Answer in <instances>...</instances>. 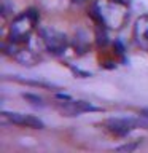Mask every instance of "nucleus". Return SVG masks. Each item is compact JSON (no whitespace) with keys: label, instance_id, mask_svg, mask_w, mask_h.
<instances>
[{"label":"nucleus","instance_id":"obj_7","mask_svg":"<svg viewBox=\"0 0 148 153\" xmlns=\"http://www.w3.org/2000/svg\"><path fill=\"white\" fill-rule=\"evenodd\" d=\"M134 38L135 43L143 50H148V14H142L134 24Z\"/></svg>","mask_w":148,"mask_h":153},{"label":"nucleus","instance_id":"obj_5","mask_svg":"<svg viewBox=\"0 0 148 153\" xmlns=\"http://www.w3.org/2000/svg\"><path fill=\"white\" fill-rule=\"evenodd\" d=\"M142 124V121H138L135 118H108L104 121V126L108 129L110 132L116 134V136H126L134 129H137Z\"/></svg>","mask_w":148,"mask_h":153},{"label":"nucleus","instance_id":"obj_6","mask_svg":"<svg viewBox=\"0 0 148 153\" xmlns=\"http://www.w3.org/2000/svg\"><path fill=\"white\" fill-rule=\"evenodd\" d=\"M3 118H7L10 123L16 124V126L22 128H30V129H43L45 123L38 117L30 113H19V112H3Z\"/></svg>","mask_w":148,"mask_h":153},{"label":"nucleus","instance_id":"obj_8","mask_svg":"<svg viewBox=\"0 0 148 153\" xmlns=\"http://www.w3.org/2000/svg\"><path fill=\"white\" fill-rule=\"evenodd\" d=\"M24 99L30 100V104H33V105H43V99L38 97L37 94H24Z\"/></svg>","mask_w":148,"mask_h":153},{"label":"nucleus","instance_id":"obj_3","mask_svg":"<svg viewBox=\"0 0 148 153\" xmlns=\"http://www.w3.org/2000/svg\"><path fill=\"white\" fill-rule=\"evenodd\" d=\"M41 40L45 43L46 50L53 54H62L69 46V38L65 33H62L56 29H41L40 32Z\"/></svg>","mask_w":148,"mask_h":153},{"label":"nucleus","instance_id":"obj_1","mask_svg":"<svg viewBox=\"0 0 148 153\" xmlns=\"http://www.w3.org/2000/svg\"><path fill=\"white\" fill-rule=\"evenodd\" d=\"M94 14L102 27L121 30L129 19V7L124 0H95Z\"/></svg>","mask_w":148,"mask_h":153},{"label":"nucleus","instance_id":"obj_9","mask_svg":"<svg viewBox=\"0 0 148 153\" xmlns=\"http://www.w3.org/2000/svg\"><path fill=\"white\" fill-rule=\"evenodd\" d=\"M143 115H145V117H148V110H143V112H142Z\"/></svg>","mask_w":148,"mask_h":153},{"label":"nucleus","instance_id":"obj_4","mask_svg":"<svg viewBox=\"0 0 148 153\" xmlns=\"http://www.w3.org/2000/svg\"><path fill=\"white\" fill-rule=\"evenodd\" d=\"M59 110L61 113L67 115V117H78V115L88 112H100L102 108L91 102H86V100H72L67 97L65 102H61Z\"/></svg>","mask_w":148,"mask_h":153},{"label":"nucleus","instance_id":"obj_2","mask_svg":"<svg viewBox=\"0 0 148 153\" xmlns=\"http://www.w3.org/2000/svg\"><path fill=\"white\" fill-rule=\"evenodd\" d=\"M38 24V13L37 10H27L19 16L13 19L10 26V42L14 43H27L32 32L35 30Z\"/></svg>","mask_w":148,"mask_h":153}]
</instances>
